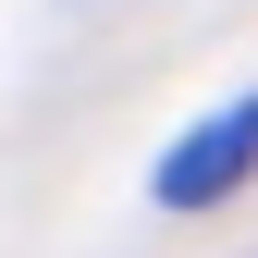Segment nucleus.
I'll return each mask as SVG.
<instances>
[{"label": "nucleus", "mask_w": 258, "mask_h": 258, "mask_svg": "<svg viewBox=\"0 0 258 258\" xmlns=\"http://www.w3.org/2000/svg\"><path fill=\"white\" fill-rule=\"evenodd\" d=\"M246 172H258V99L209 111L197 136H184L172 160H160V209H221V197H234Z\"/></svg>", "instance_id": "nucleus-1"}]
</instances>
